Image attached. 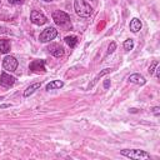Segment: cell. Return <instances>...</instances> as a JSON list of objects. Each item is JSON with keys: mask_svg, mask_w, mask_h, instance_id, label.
<instances>
[{"mask_svg": "<svg viewBox=\"0 0 160 160\" xmlns=\"http://www.w3.org/2000/svg\"><path fill=\"white\" fill-rule=\"evenodd\" d=\"M74 9H75V12L81 18H89L92 12V8L85 0H75Z\"/></svg>", "mask_w": 160, "mask_h": 160, "instance_id": "cell-1", "label": "cell"}, {"mask_svg": "<svg viewBox=\"0 0 160 160\" xmlns=\"http://www.w3.org/2000/svg\"><path fill=\"white\" fill-rule=\"evenodd\" d=\"M120 154L126 156V158H130V159H135V160H142V159H150V154H148L146 151L144 150H139V149H132V150H129V149H124V150H120Z\"/></svg>", "mask_w": 160, "mask_h": 160, "instance_id": "cell-2", "label": "cell"}, {"mask_svg": "<svg viewBox=\"0 0 160 160\" xmlns=\"http://www.w3.org/2000/svg\"><path fill=\"white\" fill-rule=\"evenodd\" d=\"M52 20L56 25L62 26V25H66V24L70 22V16L66 12L61 11V10H56V11L52 12Z\"/></svg>", "mask_w": 160, "mask_h": 160, "instance_id": "cell-3", "label": "cell"}, {"mask_svg": "<svg viewBox=\"0 0 160 160\" xmlns=\"http://www.w3.org/2000/svg\"><path fill=\"white\" fill-rule=\"evenodd\" d=\"M56 35H58V30L55 28H52V26H49L45 30H42V32L39 36V40L41 42H48L50 40H54L56 38Z\"/></svg>", "mask_w": 160, "mask_h": 160, "instance_id": "cell-4", "label": "cell"}, {"mask_svg": "<svg viewBox=\"0 0 160 160\" xmlns=\"http://www.w3.org/2000/svg\"><path fill=\"white\" fill-rule=\"evenodd\" d=\"M30 20H31V22L35 24V25H44V24L48 21L46 16H45L41 11H38V10H32V11L30 12Z\"/></svg>", "mask_w": 160, "mask_h": 160, "instance_id": "cell-5", "label": "cell"}, {"mask_svg": "<svg viewBox=\"0 0 160 160\" xmlns=\"http://www.w3.org/2000/svg\"><path fill=\"white\" fill-rule=\"evenodd\" d=\"M2 66L8 71H15L18 68V60L14 56H5L2 60Z\"/></svg>", "mask_w": 160, "mask_h": 160, "instance_id": "cell-6", "label": "cell"}, {"mask_svg": "<svg viewBox=\"0 0 160 160\" xmlns=\"http://www.w3.org/2000/svg\"><path fill=\"white\" fill-rule=\"evenodd\" d=\"M14 84H15V78H14V76L9 75L8 72H1V76H0V85L9 88V86H12Z\"/></svg>", "mask_w": 160, "mask_h": 160, "instance_id": "cell-7", "label": "cell"}, {"mask_svg": "<svg viewBox=\"0 0 160 160\" xmlns=\"http://www.w3.org/2000/svg\"><path fill=\"white\" fill-rule=\"evenodd\" d=\"M30 70L31 71H42L45 72V61L44 60H34L30 62Z\"/></svg>", "mask_w": 160, "mask_h": 160, "instance_id": "cell-8", "label": "cell"}, {"mask_svg": "<svg viewBox=\"0 0 160 160\" xmlns=\"http://www.w3.org/2000/svg\"><path fill=\"white\" fill-rule=\"evenodd\" d=\"M48 50H49V52H50L51 55H54L55 58H60V56L64 55V49H62L60 45H58V44H51V45H49Z\"/></svg>", "mask_w": 160, "mask_h": 160, "instance_id": "cell-9", "label": "cell"}, {"mask_svg": "<svg viewBox=\"0 0 160 160\" xmlns=\"http://www.w3.org/2000/svg\"><path fill=\"white\" fill-rule=\"evenodd\" d=\"M128 80H129L130 82H134V84H138V85H144V84L146 82L145 78H144L142 75H140V74H131Z\"/></svg>", "mask_w": 160, "mask_h": 160, "instance_id": "cell-10", "label": "cell"}, {"mask_svg": "<svg viewBox=\"0 0 160 160\" xmlns=\"http://www.w3.org/2000/svg\"><path fill=\"white\" fill-rule=\"evenodd\" d=\"M140 29H141V21H140L138 18H134V19L130 21V30H131L132 32H138Z\"/></svg>", "mask_w": 160, "mask_h": 160, "instance_id": "cell-11", "label": "cell"}, {"mask_svg": "<svg viewBox=\"0 0 160 160\" xmlns=\"http://www.w3.org/2000/svg\"><path fill=\"white\" fill-rule=\"evenodd\" d=\"M62 86H64V82L61 80H52L46 85V90L50 91V90H54V89H60Z\"/></svg>", "mask_w": 160, "mask_h": 160, "instance_id": "cell-12", "label": "cell"}, {"mask_svg": "<svg viewBox=\"0 0 160 160\" xmlns=\"http://www.w3.org/2000/svg\"><path fill=\"white\" fill-rule=\"evenodd\" d=\"M40 86H41V84H40V82H34V84H31V85H30V86L24 91V96H25V98L30 96V95H31V94H34V92H35V90H38Z\"/></svg>", "mask_w": 160, "mask_h": 160, "instance_id": "cell-13", "label": "cell"}, {"mask_svg": "<svg viewBox=\"0 0 160 160\" xmlns=\"http://www.w3.org/2000/svg\"><path fill=\"white\" fill-rule=\"evenodd\" d=\"M0 51L2 54H6L10 51V41L6 39H1L0 40Z\"/></svg>", "mask_w": 160, "mask_h": 160, "instance_id": "cell-14", "label": "cell"}, {"mask_svg": "<svg viewBox=\"0 0 160 160\" xmlns=\"http://www.w3.org/2000/svg\"><path fill=\"white\" fill-rule=\"evenodd\" d=\"M110 71H111V69H104L102 71H100V74H98V75L95 76V79L92 80V82H91V84L89 85V88H92V86H94V85H95V84L98 82V80H99V79H100V78H101L102 75H106V74H109Z\"/></svg>", "mask_w": 160, "mask_h": 160, "instance_id": "cell-15", "label": "cell"}, {"mask_svg": "<svg viewBox=\"0 0 160 160\" xmlns=\"http://www.w3.org/2000/svg\"><path fill=\"white\" fill-rule=\"evenodd\" d=\"M65 42L70 46V48H75L78 44V38L76 36H66L65 38Z\"/></svg>", "mask_w": 160, "mask_h": 160, "instance_id": "cell-16", "label": "cell"}, {"mask_svg": "<svg viewBox=\"0 0 160 160\" xmlns=\"http://www.w3.org/2000/svg\"><path fill=\"white\" fill-rule=\"evenodd\" d=\"M122 46H124V49H125L126 51L132 50V48H134V41H132V39H128V40H125Z\"/></svg>", "mask_w": 160, "mask_h": 160, "instance_id": "cell-17", "label": "cell"}, {"mask_svg": "<svg viewBox=\"0 0 160 160\" xmlns=\"http://www.w3.org/2000/svg\"><path fill=\"white\" fill-rule=\"evenodd\" d=\"M159 65V62L158 61H152V64L149 66V72H150V75L151 74H154V71H155V69H156V66Z\"/></svg>", "mask_w": 160, "mask_h": 160, "instance_id": "cell-18", "label": "cell"}, {"mask_svg": "<svg viewBox=\"0 0 160 160\" xmlns=\"http://www.w3.org/2000/svg\"><path fill=\"white\" fill-rule=\"evenodd\" d=\"M115 48H116V44H115L114 41H112V42H110V45H109V48H108V54H111V52H114Z\"/></svg>", "mask_w": 160, "mask_h": 160, "instance_id": "cell-19", "label": "cell"}, {"mask_svg": "<svg viewBox=\"0 0 160 160\" xmlns=\"http://www.w3.org/2000/svg\"><path fill=\"white\" fill-rule=\"evenodd\" d=\"M152 112H154V115H159L160 114V108L159 106H155V108H152Z\"/></svg>", "mask_w": 160, "mask_h": 160, "instance_id": "cell-20", "label": "cell"}, {"mask_svg": "<svg viewBox=\"0 0 160 160\" xmlns=\"http://www.w3.org/2000/svg\"><path fill=\"white\" fill-rule=\"evenodd\" d=\"M9 2L12 4V5H18V4H21L22 0H9Z\"/></svg>", "mask_w": 160, "mask_h": 160, "instance_id": "cell-21", "label": "cell"}, {"mask_svg": "<svg viewBox=\"0 0 160 160\" xmlns=\"http://www.w3.org/2000/svg\"><path fill=\"white\" fill-rule=\"evenodd\" d=\"M154 72H156V78H159L160 76V68H159V65L156 66V69H155V71Z\"/></svg>", "mask_w": 160, "mask_h": 160, "instance_id": "cell-22", "label": "cell"}, {"mask_svg": "<svg viewBox=\"0 0 160 160\" xmlns=\"http://www.w3.org/2000/svg\"><path fill=\"white\" fill-rule=\"evenodd\" d=\"M109 86H110V80H105V81H104V88L108 89Z\"/></svg>", "mask_w": 160, "mask_h": 160, "instance_id": "cell-23", "label": "cell"}, {"mask_svg": "<svg viewBox=\"0 0 160 160\" xmlns=\"http://www.w3.org/2000/svg\"><path fill=\"white\" fill-rule=\"evenodd\" d=\"M44 1H46V2H50V1H52V0H44Z\"/></svg>", "mask_w": 160, "mask_h": 160, "instance_id": "cell-24", "label": "cell"}, {"mask_svg": "<svg viewBox=\"0 0 160 160\" xmlns=\"http://www.w3.org/2000/svg\"><path fill=\"white\" fill-rule=\"evenodd\" d=\"M92 1H95V0H92Z\"/></svg>", "mask_w": 160, "mask_h": 160, "instance_id": "cell-25", "label": "cell"}, {"mask_svg": "<svg viewBox=\"0 0 160 160\" xmlns=\"http://www.w3.org/2000/svg\"><path fill=\"white\" fill-rule=\"evenodd\" d=\"M0 151H1V150H0Z\"/></svg>", "mask_w": 160, "mask_h": 160, "instance_id": "cell-26", "label": "cell"}]
</instances>
